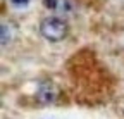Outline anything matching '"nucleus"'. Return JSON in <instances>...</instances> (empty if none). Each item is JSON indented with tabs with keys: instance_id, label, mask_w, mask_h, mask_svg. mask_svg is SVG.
<instances>
[{
	"instance_id": "nucleus-1",
	"label": "nucleus",
	"mask_w": 124,
	"mask_h": 119,
	"mask_svg": "<svg viewBox=\"0 0 124 119\" xmlns=\"http://www.w3.org/2000/svg\"><path fill=\"white\" fill-rule=\"evenodd\" d=\"M40 33L48 41H60L67 35V24L64 19H60L57 16H50V17H45L41 21Z\"/></svg>"
},
{
	"instance_id": "nucleus-2",
	"label": "nucleus",
	"mask_w": 124,
	"mask_h": 119,
	"mask_svg": "<svg viewBox=\"0 0 124 119\" xmlns=\"http://www.w3.org/2000/svg\"><path fill=\"white\" fill-rule=\"evenodd\" d=\"M57 98V90L55 86L50 83V81H43L40 83L38 90H36V100L43 105H48V103H54Z\"/></svg>"
},
{
	"instance_id": "nucleus-3",
	"label": "nucleus",
	"mask_w": 124,
	"mask_h": 119,
	"mask_svg": "<svg viewBox=\"0 0 124 119\" xmlns=\"http://www.w3.org/2000/svg\"><path fill=\"white\" fill-rule=\"evenodd\" d=\"M43 5L55 12H71L72 5L69 0H43Z\"/></svg>"
},
{
	"instance_id": "nucleus-4",
	"label": "nucleus",
	"mask_w": 124,
	"mask_h": 119,
	"mask_svg": "<svg viewBox=\"0 0 124 119\" xmlns=\"http://www.w3.org/2000/svg\"><path fill=\"white\" fill-rule=\"evenodd\" d=\"M7 29H9V26L7 24H2V45L5 47L7 43H10V40H12V33L9 31L7 33Z\"/></svg>"
},
{
	"instance_id": "nucleus-5",
	"label": "nucleus",
	"mask_w": 124,
	"mask_h": 119,
	"mask_svg": "<svg viewBox=\"0 0 124 119\" xmlns=\"http://www.w3.org/2000/svg\"><path fill=\"white\" fill-rule=\"evenodd\" d=\"M28 2H29V0H12L14 5H26Z\"/></svg>"
}]
</instances>
